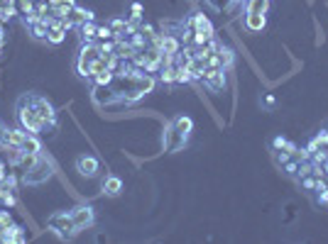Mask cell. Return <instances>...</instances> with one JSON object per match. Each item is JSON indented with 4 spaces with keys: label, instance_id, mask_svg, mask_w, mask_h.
<instances>
[{
    "label": "cell",
    "instance_id": "cell-1",
    "mask_svg": "<svg viewBox=\"0 0 328 244\" xmlns=\"http://www.w3.org/2000/svg\"><path fill=\"white\" fill-rule=\"evenodd\" d=\"M15 110H17V122H20V127H23L25 132H30V134H42L45 132V120L39 117V112H37V108H34L32 93L20 95L17 105H15Z\"/></svg>",
    "mask_w": 328,
    "mask_h": 244
},
{
    "label": "cell",
    "instance_id": "cell-2",
    "mask_svg": "<svg viewBox=\"0 0 328 244\" xmlns=\"http://www.w3.org/2000/svg\"><path fill=\"white\" fill-rule=\"evenodd\" d=\"M52 176H54V161H52L49 156L39 154L37 161L32 164V168H27V171L20 174V181H23L25 186H42V183H47Z\"/></svg>",
    "mask_w": 328,
    "mask_h": 244
},
{
    "label": "cell",
    "instance_id": "cell-3",
    "mask_svg": "<svg viewBox=\"0 0 328 244\" xmlns=\"http://www.w3.org/2000/svg\"><path fill=\"white\" fill-rule=\"evenodd\" d=\"M47 227H49V232H54L59 239H64V242L74 239V237L79 234L76 225H74V220H71V212H67V210L54 212V215L47 220Z\"/></svg>",
    "mask_w": 328,
    "mask_h": 244
},
{
    "label": "cell",
    "instance_id": "cell-4",
    "mask_svg": "<svg viewBox=\"0 0 328 244\" xmlns=\"http://www.w3.org/2000/svg\"><path fill=\"white\" fill-rule=\"evenodd\" d=\"M101 56V44L98 42H83L79 52V59H76V74L81 78L91 81V64Z\"/></svg>",
    "mask_w": 328,
    "mask_h": 244
},
{
    "label": "cell",
    "instance_id": "cell-5",
    "mask_svg": "<svg viewBox=\"0 0 328 244\" xmlns=\"http://www.w3.org/2000/svg\"><path fill=\"white\" fill-rule=\"evenodd\" d=\"M71 220H74V225H76V230L79 232H83V230H91L93 225H96V210L91 208V205H86V203H81V205H76V208H71Z\"/></svg>",
    "mask_w": 328,
    "mask_h": 244
},
{
    "label": "cell",
    "instance_id": "cell-6",
    "mask_svg": "<svg viewBox=\"0 0 328 244\" xmlns=\"http://www.w3.org/2000/svg\"><path fill=\"white\" fill-rule=\"evenodd\" d=\"M32 103H34V108H37V112H39V117L45 120V130L49 127V130H54L57 127V108L49 103V100L45 98V95H34L32 93Z\"/></svg>",
    "mask_w": 328,
    "mask_h": 244
},
{
    "label": "cell",
    "instance_id": "cell-7",
    "mask_svg": "<svg viewBox=\"0 0 328 244\" xmlns=\"http://www.w3.org/2000/svg\"><path fill=\"white\" fill-rule=\"evenodd\" d=\"M91 98L96 105H101V108H108V105H115V103H120L118 98V93L113 90V86H93L91 90Z\"/></svg>",
    "mask_w": 328,
    "mask_h": 244
},
{
    "label": "cell",
    "instance_id": "cell-8",
    "mask_svg": "<svg viewBox=\"0 0 328 244\" xmlns=\"http://www.w3.org/2000/svg\"><path fill=\"white\" fill-rule=\"evenodd\" d=\"M201 83H204L208 90H223L226 88V83H228L226 68H206Z\"/></svg>",
    "mask_w": 328,
    "mask_h": 244
},
{
    "label": "cell",
    "instance_id": "cell-9",
    "mask_svg": "<svg viewBox=\"0 0 328 244\" xmlns=\"http://www.w3.org/2000/svg\"><path fill=\"white\" fill-rule=\"evenodd\" d=\"M76 171H79L81 176L93 178L98 171H101V161H98L93 154H81V156H76Z\"/></svg>",
    "mask_w": 328,
    "mask_h": 244
},
{
    "label": "cell",
    "instance_id": "cell-10",
    "mask_svg": "<svg viewBox=\"0 0 328 244\" xmlns=\"http://www.w3.org/2000/svg\"><path fill=\"white\" fill-rule=\"evenodd\" d=\"M0 242L3 244H25L27 242V234H25V227L17 225V222H10L3 232H0Z\"/></svg>",
    "mask_w": 328,
    "mask_h": 244
},
{
    "label": "cell",
    "instance_id": "cell-11",
    "mask_svg": "<svg viewBox=\"0 0 328 244\" xmlns=\"http://www.w3.org/2000/svg\"><path fill=\"white\" fill-rule=\"evenodd\" d=\"M69 20L74 22V27H81L83 22H96V12L89 8H81V5H74L69 12Z\"/></svg>",
    "mask_w": 328,
    "mask_h": 244
},
{
    "label": "cell",
    "instance_id": "cell-12",
    "mask_svg": "<svg viewBox=\"0 0 328 244\" xmlns=\"http://www.w3.org/2000/svg\"><path fill=\"white\" fill-rule=\"evenodd\" d=\"M101 188H103L105 196L115 198V196H120V193H123V178L115 176V174H108V176L101 181Z\"/></svg>",
    "mask_w": 328,
    "mask_h": 244
},
{
    "label": "cell",
    "instance_id": "cell-13",
    "mask_svg": "<svg viewBox=\"0 0 328 244\" xmlns=\"http://www.w3.org/2000/svg\"><path fill=\"white\" fill-rule=\"evenodd\" d=\"M118 59H123V61H133V56L137 54V49L130 44V39H120V42H115V52H113Z\"/></svg>",
    "mask_w": 328,
    "mask_h": 244
},
{
    "label": "cell",
    "instance_id": "cell-14",
    "mask_svg": "<svg viewBox=\"0 0 328 244\" xmlns=\"http://www.w3.org/2000/svg\"><path fill=\"white\" fill-rule=\"evenodd\" d=\"M245 27L250 32H262L267 27V15H255V12L245 15Z\"/></svg>",
    "mask_w": 328,
    "mask_h": 244
},
{
    "label": "cell",
    "instance_id": "cell-15",
    "mask_svg": "<svg viewBox=\"0 0 328 244\" xmlns=\"http://www.w3.org/2000/svg\"><path fill=\"white\" fill-rule=\"evenodd\" d=\"M23 152H27V154H42V139H39V134L27 132V137H25V142H23Z\"/></svg>",
    "mask_w": 328,
    "mask_h": 244
},
{
    "label": "cell",
    "instance_id": "cell-16",
    "mask_svg": "<svg viewBox=\"0 0 328 244\" xmlns=\"http://www.w3.org/2000/svg\"><path fill=\"white\" fill-rule=\"evenodd\" d=\"M5 152V159H8V166L10 168H20V161H23V149L20 147H3Z\"/></svg>",
    "mask_w": 328,
    "mask_h": 244
},
{
    "label": "cell",
    "instance_id": "cell-17",
    "mask_svg": "<svg viewBox=\"0 0 328 244\" xmlns=\"http://www.w3.org/2000/svg\"><path fill=\"white\" fill-rule=\"evenodd\" d=\"M270 10V0H248L245 3V15L255 12V15H267Z\"/></svg>",
    "mask_w": 328,
    "mask_h": 244
},
{
    "label": "cell",
    "instance_id": "cell-18",
    "mask_svg": "<svg viewBox=\"0 0 328 244\" xmlns=\"http://www.w3.org/2000/svg\"><path fill=\"white\" fill-rule=\"evenodd\" d=\"M218 59H221V66L228 71V68L235 64V52H233L228 44H221V49H218Z\"/></svg>",
    "mask_w": 328,
    "mask_h": 244
},
{
    "label": "cell",
    "instance_id": "cell-19",
    "mask_svg": "<svg viewBox=\"0 0 328 244\" xmlns=\"http://www.w3.org/2000/svg\"><path fill=\"white\" fill-rule=\"evenodd\" d=\"M30 34H32L34 39H39V42H47V34H49V22H47V17H42L37 25L30 27Z\"/></svg>",
    "mask_w": 328,
    "mask_h": 244
},
{
    "label": "cell",
    "instance_id": "cell-20",
    "mask_svg": "<svg viewBox=\"0 0 328 244\" xmlns=\"http://www.w3.org/2000/svg\"><path fill=\"white\" fill-rule=\"evenodd\" d=\"M76 30L81 32V42H96V32H98V25L96 22H83Z\"/></svg>",
    "mask_w": 328,
    "mask_h": 244
},
{
    "label": "cell",
    "instance_id": "cell-21",
    "mask_svg": "<svg viewBox=\"0 0 328 244\" xmlns=\"http://www.w3.org/2000/svg\"><path fill=\"white\" fill-rule=\"evenodd\" d=\"M159 83L164 86H171L177 81V66H167V68H159V76H157Z\"/></svg>",
    "mask_w": 328,
    "mask_h": 244
},
{
    "label": "cell",
    "instance_id": "cell-22",
    "mask_svg": "<svg viewBox=\"0 0 328 244\" xmlns=\"http://www.w3.org/2000/svg\"><path fill=\"white\" fill-rule=\"evenodd\" d=\"M272 147H274V152H287V154H292L296 149V144H292V142L284 139V137H274V139H272Z\"/></svg>",
    "mask_w": 328,
    "mask_h": 244
},
{
    "label": "cell",
    "instance_id": "cell-23",
    "mask_svg": "<svg viewBox=\"0 0 328 244\" xmlns=\"http://www.w3.org/2000/svg\"><path fill=\"white\" fill-rule=\"evenodd\" d=\"M311 166H314V161L311 159H306V161H299L296 164V174H294V178H306V176H311Z\"/></svg>",
    "mask_w": 328,
    "mask_h": 244
},
{
    "label": "cell",
    "instance_id": "cell-24",
    "mask_svg": "<svg viewBox=\"0 0 328 244\" xmlns=\"http://www.w3.org/2000/svg\"><path fill=\"white\" fill-rule=\"evenodd\" d=\"M113 81H115V74L111 68H105L103 74H98V76L93 78V86H111Z\"/></svg>",
    "mask_w": 328,
    "mask_h": 244
},
{
    "label": "cell",
    "instance_id": "cell-25",
    "mask_svg": "<svg viewBox=\"0 0 328 244\" xmlns=\"http://www.w3.org/2000/svg\"><path fill=\"white\" fill-rule=\"evenodd\" d=\"M64 39H67V32H64V30H49V34H47V42L52 46L64 44Z\"/></svg>",
    "mask_w": 328,
    "mask_h": 244
},
{
    "label": "cell",
    "instance_id": "cell-26",
    "mask_svg": "<svg viewBox=\"0 0 328 244\" xmlns=\"http://www.w3.org/2000/svg\"><path fill=\"white\" fill-rule=\"evenodd\" d=\"M15 203H17V196H15V190H12V188H5V186H3V208H15Z\"/></svg>",
    "mask_w": 328,
    "mask_h": 244
},
{
    "label": "cell",
    "instance_id": "cell-27",
    "mask_svg": "<svg viewBox=\"0 0 328 244\" xmlns=\"http://www.w3.org/2000/svg\"><path fill=\"white\" fill-rule=\"evenodd\" d=\"M137 30H140V34H145V39H147V42H152V39L159 34L157 30H155L152 25H147V22H140V27H137Z\"/></svg>",
    "mask_w": 328,
    "mask_h": 244
},
{
    "label": "cell",
    "instance_id": "cell-28",
    "mask_svg": "<svg viewBox=\"0 0 328 244\" xmlns=\"http://www.w3.org/2000/svg\"><path fill=\"white\" fill-rule=\"evenodd\" d=\"M15 171H17V168H15ZM15 171H8V176H5V181H3V186H5V188L17 190V183H20V176H17Z\"/></svg>",
    "mask_w": 328,
    "mask_h": 244
},
{
    "label": "cell",
    "instance_id": "cell-29",
    "mask_svg": "<svg viewBox=\"0 0 328 244\" xmlns=\"http://www.w3.org/2000/svg\"><path fill=\"white\" fill-rule=\"evenodd\" d=\"M37 156H39V154H27V152H25V154H23V161H20V168H17V171L23 174V171H27V168H32V164L37 161Z\"/></svg>",
    "mask_w": 328,
    "mask_h": 244
},
{
    "label": "cell",
    "instance_id": "cell-30",
    "mask_svg": "<svg viewBox=\"0 0 328 244\" xmlns=\"http://www.w3.org/2000/svg\"><path fill=\"white\" fill-rule=\"evenodd\" d=\"M103 39H113V30L111 25H101L98 32H96V42H103Z\"/></svg>",
    "mask_w": 328,
    "mask_h": 244
},
{
    "label": "cell",
    "instance_id": "cell-31",
    "mask_svg": "<svg viewBox=\"0 0 328 244\" xmlns=\"http://www.w3.org/2000/svg\"><path fill=\"white\" fill-rule=\"evenodd\" d=\"M108 25H111V30H113V37H115L118 32H123V30H125V25H127V17H113V20H111Z\"/></svg>",
    "mask_w": 328,
    "mask_h": 244
},
{
    "label": "cell",
    "instance_id": "cell-32",
    "mask_svg": "<svg viewBox=\"0 0 328 244\" xmlns=\"http://www.w3.org/2000/svg\"><path fill=\"white\" fill-rule=\"evenodd\" d=\"M174 83H191V74H189V68L177 66V81H174Z\"/></svg>",
    "mask_w": 328,
    "mask_h": 244
},
{
    "label": "cell",
    "instance_id": "cell-33",
    "mask_svg": "<svg viewBox=\"0 0 328 244\" xmlns=\"http://www.w3.org/2000/svg\"><path fill=\"white\" fill-rule=\"evenodd\" d=\"M12 222V215H10V208H5V210H0V232L8 227Z\"/></svg>",
    "mask_w": 328,
    "mask_h": 244
},
{
    "label": "cell",
    "instance_id": "cell-34",
    "mask_svg": "<svg viewBox=\"0 0 328 244\" xmlns=\"http://www.w3.org/2000/svg\"><path fill=\"white\" fill-rule=\"evenodd\" d=\"M76 5V0H49V8H74Z\"/></svg>",
    "mask_w": 328,
    "mask_h": 244
},
{
    "label": "cell",
    "instance_id": "cell-35",
    "mask_svg": "<svg viewBox=\"0 0 328 244\" xmlns=\"http://www.w3.org/2000/svg\"><path fill=\"white\" fill-rule=\"evenodd\" d=\"M142 10H145L142 3H133V5H130V17H133V20H142Z\"/></svg>",
    "mask_w": 328,
    "mask_h": 244
},
{
    "label": "cell",
    "instance_id": "cell-36",
    "mask_svg": "<svg viewBox=\"0 0 328 244\" xmlns=\"http://www.w3.org/2000/svg\"><path fill=\"white\" fill-rule=\"evenodd\" d=\"M316 183H318V178H314V176L301 178V186H304L306 190H316Z\"/></svg>",
    "mask_w": 328,
    "mask_h": 244
},
{
    "label": "cell",
    "instance_id": "cell-37",
    "mask_svg": "<svg viewBox=\"0 0 328 244\" xmlns=\"http://www.w3.org/2000/svg\"><path fill=\"white\" fill-rule=\"evenodd\" d=\"M318 203H321V205H328V186L318 190Z\"/></svg>",
    "mask_w": 328,
    "mask_h": 244
},
{
    "label": "cell",
    "instance_id": "cell-38",
    "mask_svg": "<svg viewBox=\"0 0 328 244\" xmlns=\"http://www.w3.org/2000/svg\"><path fill=\"white\" fill-rule=\"evenodd\" d=\"M5 176H8V161H5V159H0V183L5 181Z\"/></svg>",
    "mask_w": 328,
    "mask_h": 244
},
{
    "label": "cell",
    "instance_id": "cell-39",
    "mask_svg": "<svg viewBox=\"0 0 328 244\" xmlns=\"http://www.w3.org/2000/svg\"><path fill=\"white\" fill-rule=\"evenodd\" d=\"M265 105H267V108H272V105H274V95H267V98H265Z\"/></svg>",
    "mask_w": 328,
    "mask_h": 244
},
{
    "label": "cell",
    "instance_id": "cell-40",
    "mask_svg": "<svg viewBox=\"0 0 328 244\" xmlns=\"http://www.w3.org/2000/svg\"><path fill=\"white\" fill-rule=\"evenodd\" d=\"M321 166H323V171H326V174H328V159H326V161H323V164H321Z\"/></svg>",
    "mask_w": 328,
    "mask_h": 244
},
{
    "label": "cell",
    "instance_id": "cell-41",
    "mask_svg": "<svg viewBox=\"0 0 328 244\" xmlns=\"http://www.w3.org/2000/svg\"><path fill=\"white\" fill-rule=\"evenodd\" d=\"M0 205H3V183H0Z\"/></svg>",
    "mask_w": 328,
    "mask_h": 244
},
{
    "label": "cell",
    "instance_id": "cell-42",
    "mask_svg": "<svg viewBox=\"0 0 328 244\" xmlns=\"http://www.w3.org/2000/svg\"><path fill=\"white\" fill-rule=\"evenodd\" d=\"M326 130H328V127H326Z\"/></svg>",
    "mask_w": 328,
    "mask_h": 244
}]
</instances>
